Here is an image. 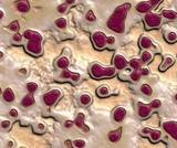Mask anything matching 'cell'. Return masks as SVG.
Returning <instances> with one entry per match:
<instances>
[{
  "label": "cell",
  "mask_w": 177,
  "mask_h": 148,
  "mask_svg": "<svg viewBox=\"0 0 177 148\" xmlns=\"http://www.w3.org/2000/svg\"><path fill=\"white\" fill-rule=\"evenodd\" d=\"M121 133H122L121 129L111 132L110 134H109V139H110V141H112V143H116V141H118L120 138H121Z\"/></svg>",
  "instance_id": "cell-19"
},
{
  "label": "cell",
  "mask_w": 177,
  "mask_h": 148,
  "mask_svg": "<svg viewBox=\"0 0 177 148\" xmlns=\"http://www.w3.org/2000/svg\"><path fill=\"white\" fill-rule=\"evenodd\" d=\"M130 66L134 70H138L141 67V61L137 60V59H133V60L130 61Z\"/></svg>",
  "instance_id": "cell-28"
},
{
  "label": "cell",
  "mask_w": 177,
  "mask_h": 148,
  "mask_svg": "<svg viewBox=\"0 0 177 148\" xmlns=\"http://www.w3.org/2000/svg\"><path fill=\"white\" fill-rule=\"evenodd\" d=\"M65 2H67L68 4H72L75 2V0H65Z\"/></svg>",
  "instance_id": "cell-48"
},
{
  "label": "cell",
  "mask_w": 177,
  "mask_h": 148,
  "mask_svg": "<svg viewBox=\"0 0 177 148\" xmlns=\"http://www.w3.org/2000/svg\"><path fill=\"white\" fill-rule=\"evenodd\" d=\"M174 63H175V58H174L173 55L166 54L165 56H164V61H163V63H162L161 66H159V71H161V72H164V71H166L168 67H170V66L173 65Z\"/></svg>",
  "instance_id": "cell-10"
},
{
  "label": "cell",
  "mask_w": 177,
  "mask_h": 148,
  "mask_svg": "<svg viewBox=\"0 0 177 148\" xmlns=\"http://www.w3.org/2000/svg\"><path fill=\"white\" fill-rule=\"evenodd\" d=\"M116 69L115 67H102L98 64H94L91 66V74L95 78H111L115 75Z\"/></svg>",
  "instance_id": "cell-2"
},
{
  "label": "cell",
  "mask_w": 177,
  "mask_h": 148,
  "mask_svg": "<svg viewBox=\"0 0 177 148\" xmlns=\"http://www.w3.org/2000/svg\"><path fill=\"white\" fill-rule=\"evenodd\" d=\"M9 147H12V146H13V143H12V141H9V145H8Z\"/></svg>",
  "instance_id": "cell-51"
},
{
  "label": "cell",
  "mask_w": 177,
  "mask_h": 148,
  "mask_svg": "<svg viewBox=\"0 0 177 148\" xmlns=\"http://www.w3.org/2000/svg\"><path fill=\"white\" fill-rule=\"evenodd\" d=\"M151 130H152V128H144L143 130H142V134H144V135H147V136H148V134L151 133Z\"/></svg>",
  "instance_id": "cell-45"
},
{
  "label": "cell",
  "mask_w": 177,
  "mask_h": 148,
  "mask_svg": "<svg viewBox=\"0 0 177 148\" xmlns=\"http://www.w3.org/2000/svg\"><path fill=\"white\" fill-rule=\"evenodd\" d=\"M80 102H81L82 105L87 106L92 102V97H91V95H89V94H83V95H81V97H80Z\"/></svg>",
  "instance_id": "cell-25"
},
{
  "label": "cell",
  "mask_w": 177,
  "mask_h": 148,
  "mask_svg": "<svg viewBox=\"0 0 177 148\" xmlns=\"http://www.w3.org/2000/svg\"><path fill=\"white\" fill-rule=\"evenodd\" d=\"M152 8H153V6H152V4L148 2V1L140 2V4H137V6H136V10H137L138 12H141V13H147V12L151 11Z\"/></svg>",
  "instance_id": "cell-12"
},
{
  "label": "cell",
  "mask_w": 177,
  "mask_h": 148,
  "mask_svg": "<svg viewBox=\"0 0 177 148\" xmlns=\"http://www.w3.org/2000/svg\"><path fill=\"white\" fill-rule=\"evenodd\" d=\"M92 40L96 49L101 50L105 47L106 44V35L103 32H95L94 34L92 35Z\"/></svg>",
  "instance_id": "cell-4"
},
{
  "label": "cell",
  "mask_w": 177,
  "mask_h": 148,
  "mask_svg": "<svg viewBox=\"0 0 177 148\" xmlns=\"http://www.w3.org/2000/svg\"><path fill=\"white\" fill-rule=\"evenodd\" d=\"M87 21H91V22H93V21L96 20V17H95L94 12L92 11V10H90V11L87 13Z\"/></svg>",
  "instance_id": "cell-32"
},
{
  "label": "cell",
  "mask_w": 177,
  "mask_h": 148,
  "mask_svg": "<svg viewBox=\"0 0 177 148\" xmlns=\"http://www.w3.org/2000/svg\"><path fill=\"white\" fill-rule=\"evenodd\" d=\"M17 9L20 12H28L30 10V6H29V4H28L26 0H22V1H19L17 4Z\"/></svg>",
  "instance_id": "cell-21"
},
{
  "label": "cell",
  "mask_w": 177,
  "mask_h": 148,
  "mask_svg": "<svg viewBox=\"0 0 177 148\" xmlns=\"http://www.w3.org/2000/svg\"><path fill=\"white\" fill-rule=\"evenodd\" d=\"M74 123H75V125H76L78 127L82 128L83 125H84V114H83V113L78 114V116H76V118H75Z\"/></svg>",
  "instance_id": "cell-27"
},
{
  "label": "cell",
  "mask_w": 177,
  "mask_h": 148,
  "mask_svg": "<svg viewBox=\"0 0 177 148\" xmlns=\"http://www.w3.org/2000/svg\"><path fill=\"white\" fill-rule=\"evenodd\" d=\"M65 10H67V4H61V6L58 7V11L61 12V13L65 12Z\"/></svg>",
  "instance_id": "cell-41"
},
{
  "label": "cell",
  "mask_w": 177,
  "mask_h": 148,
  "mask_svg": "<svg viewBox=\"0 0 177 148\" xmlns=\"http://www.w3.org/2000/svg\"><path fill=\"white\" fill-rule=\"evenodd\" d=\"M0 94H1V90H0Z\"/></svg>",
  "instance_id": "cell-53"
},
{
  "label": "cell",
  "mask_w": 177,
  "mask_h": 148,
  "mask_svg": "<svg viewBox=\"0 0 177 148\" xmlns=\"http://www.w3.org/2000/svg\"><path fill=\"white\" fill-rule=\"evenodd\" d=\"M140 78H141V73H138L137 71H134V72L131 73V78H132L133 81H138Z\"/></svg>",
  "instance_id": "cell-35"
},
{
  "label": "cell",
  "mask_w": 177,
  "mask_h": 148,
  "mask_svg": "<svg viewBox=\"0 0 177 148\" xmlns=\"http://www.w3.org/2000/svg\"><path fill=\"white\" fill-rule=\"evenodd\" d=\"M9 115H10L11 117H17V116H18V112H17V109H15V108L10 109V112H9Z\"/></svg>",
  "instance_id": "cell-42"
},
{
  "label": "cell",
  "mask_w": 177,
  "mask_h": 148,
  "mask_svg": "<svg viewBox=\"0 0 177 148\" xmlns=\"http://www.w3.org/2000/svg\"><path fill=\"white\" fill-rule=\"evenodd\" d=\"M72 125H73V123H72V122H70V121H68V122H65V123H64V126H65L67 128H71V127H72Z\"/></svg>",
  "instance_id": "cell-46"
},
{
  "label": "cell",
  "mask_w": 177,
  "mask_h": 148,
  "mask_svg": "<svg viewBox=\"0 0 177 148\" xmlns=\"http://www.w3.org/2000/svg\"><path fill=\"white\" fill-rule=\"evenodd\" d=\"M152 113V107L143 103H138V115L141 118H147Z\"/></svg>",
  "instance_id": "cell-9"
},
{
  "label": "cell",
  "mask_w": 177,
  "mask_h": 148,
  "mask_svg": "<svg viewBox=\"0 0 177 148\" xmlns=\"http://www.w3.org/2000/svg\"><path fill=\"white\" fill-rule=\"evenodd\" d=\"M21 38H22V37H21V35L20 34H18V33H16V34L13 35V40H15V41H16V42H21Z\"/></svg>",
  "instance_id": "cell-43"
},
{
  "label": "cell",
  "mask_w": 177,
  "mask_h": 148,
  "mask_svg": "<svg viewBox=\"0 0 177 148\" xmlns=\"http://www.w3.org/2000/svg\"><path fill=\"white\" fill-rule=\"evenodd\" d=\"M130 8V4H125V6H121L118 7L115 12L113 13V16L111 17L109 22H107V26L114 30V31L121 33V32L124 31V20L126 18V15H127V9Z\"/></svg>",
  "instance_id": "cell-1"
},
{
  "label": "cell",
  "mask_w": 177,
  "mask_h": 148,
  "mask_svg": "<svg viewBox=\"0 0 177 148\" xmlns=\"http://www.w3.org/2000/svg\"><path fill=\"white\" fill-rule=\"evenodd\" d=\"M150 106L152 107V108H159L162 106V102L159 101V100H154V101H152V103L150 104Z\"/></svg>",
  "instance_id": "cell-33"
},
{
  "label": "cell",
  "mask_w": 177,
  "mask_h": 148,
  "mask_svg": "<svg viewBox=\"0 0 177 148\" xmlns=\"http://www.w3.org/2000/svg\"><path fill=\"white\" fill-rule=\"evenodd\" d=\"M72 72H70V71H63L62 72V78H71V76H72Z\"/></svg>",
  "instance_id": "cell-39"
},
{
  "label": "cell",
  "mask_w": 177,
  "mask_h": 148,
  "mask_svg": "<svg viewBox=\"0 0 177 148\" xmlns=\"http://www.w3.org/2000/svg\"><path fill=\"white\" fill-rule=\"evenodd\" d=\"M113 64H114V67L116 70H123L129 65V61L123 55L118 54L115 55L114 59H113Z\"/></svg>",
  "instance_id": "cell-8"
},
{
  "label": "cell",
  "mask_w": 177,
  "mask_h": 148,
  "mask_svg": "<svg viewBox=\"0 0 177 148\" xmlns=\"http://www.w3.org/2000/svg\"><path fill=\"white\" fill-rule=\"evenodd\" d=\"M144 21L148 29H155L162 24V16L157 13H154V12H150L145 16Z\"/></svg>",
  "instance_id": "cell-3"
},
{
  "label": "cell",
  "mask_w": 177,
  "mask_h": 148,
  "mask_svg": "<svg viewBox=\"0 0 177 148\" xmlns=\"http://www.w3.org/2000/svg\"><path fill=\"white\" fill-rule=\"evenodd\" d=\"M4 101L7 102H12L13 100H15V93H13V91L11 90V89H6V90L4 91Z\"/></svg>",
  "instance_id": "cell-22"
},
{
  "label": "cell",
  "mask_w": 177,
  "mask_h": 148,
  "mask_svg": "<svg viewBox=\"0 0 177 148\" xmlns=\"http://www.w3.org/2000/svg\"><path fill=\"white\" fill-rule=\"evenodd\" d=\"M2 17H4V12H2V11H1V10H0V19H1Z\"/></svg>",
  "instance_id": "cell-50"
},
{
  "label": "cell",
  "mask_w": 177,
  "mask_h": 148,
  "mask_svg": "<svg viewBox=\"0 0 177 148\" xmlns=\"http://www.w3.org/2000/svg\"><path fill=\"white\" fill-rule=\"evenodd\" d=\"M38 129L37 128H35V133H38V134H40V133H43L44 132V125L43 124H39L38 126Z\"/></svg>",
  "instance_id": "cell-37"
},
{
  "label": "cell",
  "mask_w": 177,
  "mask_h": 148,
  "mask_svg": "<svg viewBox=\"0 0 177 148\" xmlns=\"http://www.w3.org/2000/svg\"><path fill=\"white\" fill-rule=\"evenodd\" d=\"M140 73H141V75H145L146 76V75H148V74L151 73V71H150V69H147V67H142Z\"/></svg>",
  "instance_id": "cell-40"
},
{
  "label": "cell",
  "mask_w": 177,
  "mask_h": 148,
  "mask_svg": "<svg viewBox=\"0 0 177 148\" xmlns=\"http://www.w3.org/2000/svg\"><path fill=\"white\" fill-rule=\"evenodd\" d=\"M55 26L61 28V29H64V28L67 27V20L64 19V18H59V19L55 20Z\"/></svg>",
  "instance_id": "cell-29"
},
{
  "label": "cell",
  "mask_w": 177,
  "mask_h": 148,
  "mask_svg": "<svg viewBox=\"0 0 177 148\" xmlns=\"http://www.w3.org/2000/svg\"><path fill=\"white\" fill-rule=\"evenodd\" d=\"M60 95H61V93H60V91H51V92H49V93H46L43 96V101L44 103L47 104V105H53L55 102L58 101V98L60 97Z\"/></svg>",
  "instance_id": "cell-5"
},
{
  "label": "cell",
  "mask_w": 177,
  "mask_h": 148,
  "mask_svg": "<svg viewBox=\"0 0 177 148\" xmlns=\"http://www.w3.org/2000/svg\"><path fill=\"white\" fill-rule=\"evenodd\" d=\"M106 43L107 44H110V45H112V44H114L115 43V38L114 37H106Z\"/></svg>",
  "instance_id": "cell-38"
},
{
  "label": "cell",
  "mask_w": 177,
  "mask_h": 148,
  "mask_svg": "<svg viewBox=\"0 0 177 148\" xmlns=\"http://www.w3.org/2000/svg\"><path fill=\"white\" fill-rule=\"evenodd\" d=\"M27 90L28 92H30V93H32V92H35V91L38 90V85H37V83H28L27 84Z\"/></svg>",
  "instance_id": "cell-30"
},
{
  "label": "cell",
  "mask_w": 177,
  "mask_h": 148,
  "mask_svg": "<svg viewBox=\"0 0 177 148\" xmlns=\"http://www.w3.org/2000/svg\"><path fill=\"white\" fill-rule=\"evenodd\" d=\"M163 127L170 136L177 140V123L176 122H165L163 123Z\"/></svg>",
  "instance_id": "cell-7"
},
{
  "label": "cell",
  "mask_w": 177,
  "mask_h": 148,
  "mask_svg": "<svg viewBox=\"0 0 177 148\" xmlns=\"http://www.w3.org/2000/svg\"><path fill=\"white\" fill-rule=\"evenodd\" d=\"M176 100H177V95H176Z\"/></svg>",
  "instance_id": "cell-54"
},
{
  "label": "cell",
  "mask_w": 177,
  "mask_h": 148,
  "mask_svg": "<svg viewBox=\"0 0 177 148\" xmlns=\"http://www.w3.org/2000/svg\"><path fill=\"white\" fill-rule=\"evenodd\" d=\"M19 72H20L21 74H26V73H27V70H26V69H21V70H20Z\"/></svg>",
  "instance_id": "cell-49"
},
{
  "label": "cell",
  "mask_w": 177,
  "mask_h": 148,
  "mask_svg": "<svg viewBox=\"0 0 177 148\" xmlns=\"http://www.w3.org/2000/svg\"><path fill=\"white\" fill-rule=\"evenodd\" d=\"M152 45H153V41H152V39L148 38V37L144 35V37H142L141 39H140V47H141L142 49H148V48H151Z\"/></svg>",
  "instance_id": "cell-13"
},
{
  "label": "cell",
  "mask_w": 177,
  "mask_h": 148,
  "mask_svg": "<svg viewBox=\"0 0 177 148\" xmlns=\"http://www.w3.org/2000/svg\"><path fill=\"white\" fill-rule=\"evenodd\" d=\"M125 116H126V109L124 107H118L114 111V113H113V118L118 123H121L125 118Z\"/></svg>",
  "instance_id": "cell-11"
},
{
  "label": "cell",
  "mask_w": 177,
  "mask_h": 148,
  "mask_svg": "<svg viewBox=\"0 0 177 148\" xmlns=\"http://www.w3.org/2000/svg\"><path fill=\"white\" fill-rule=\"evenodd\" d=\"M141 60H142V62H144V63L151 62V61L153 60V53H152V52H150V51H147L145 49V50L142 52Z\"/></svg>",
  "instance_id": "cell-18"
},
{
  "label": "cell",
  "mask_w": 177,
  "mask_h": 148,
  "mask_svg": "<svg viewBox=\"0 0 177 148\" xmlns=\"http://www.w3.org/2000/svg\"><path fill=\"white\" fill-rule=\"evenodd\" d=\"M165 40L168 43L177 42V32L175 30H168L165 33Z\"/></svg>",
  "instance_id": "cell-14"
},
{
  "label": "cell",
  "mask_w": 177,
  "mask_h": 148,
  "mask_svg": "<svg viewBox=\"0 0 177 148\" xmlns=\"http://www.w3.org/2000/svg\"><path fill=\"white\" fill-rule=\"evenodd\" d=\"M148 137H150L152 143H157L158 140L162 138V133L157 129H152L151 133L148 134Z\"/></svg>",
  "instance_id": "cell-16"
},
{
  "label": "cell",
  "mask_w": 177,
  "mask_h": 148,
  "mask_svg": "<svg viewBox=\"0 0 177 148\" xmlns=\"http://www.w3.org/2000/svg\"><path fill=\"white\" fill-rule=\"evenodd\" d=\"M162 16L167 20H175L177 18V12L172 10V9H165L162 11Z\"/></svg>",
  "instance_id": "cell-15"
},
{
  "label": "cell",
  "mask_w": 177,
  "mask_h": 148,
  "mask_svg": "<svg viewBox=\"0 0 177 148\" xmlns=\"http://www.w3.org/2000/svg\"><path fill=\"white\" fill-rule=\"evenodd\" d=\"M72 144H73L74 147L81 148V147H84V146H85V141H84L83 139H76V140H74Z\"/></svg>",
  "instance_id": "cell-31"
},
{
  "label": "cell",
  "mask_w": 177,
  "mask_h": 148,
  "mask_svg": "<svg viewBox=\"0 0 177 148\" xmlns=\"http://www.w3.org/2000/svg\"><path fill=\"white\" fill-rule=\"evenodd\" d=\"M57 65H58V67H60V69H65V67H68V65H69V60H68L67 58L62 56V58H60L59 60H58Z\"/></svg>",
  "instance_id": "cell-26"
},
{
  "label": "cell",
  "mask_w": 177,
  "mask_h": 148,
  "mask_svg": "<svg viewBox=\"0 0 177 148\" xmlns=\"http://www.w3.org/2000/svg\"><path fill=\"white\" fill-rule=\"evenodd\" d=\"M8 28L10 30H12V31H18L19 30V23L17 21H13V22H11V23L9 24Z\"/></svg>",
  "instance_id": "cell-34"
},
{
  "label": "cell",
  "mask_w": 177,
  "mask_h": 148,
  "mask_svg": "<svg viewBox=\"0 0 177 148\" xmlns=\"http://www.w3.org/2000/svg\"><path fill=\"white\" fill-rule=\"evenodd\" d=\"M40 43H41V41H39V40H29V42L27 44V51L33 55L40 54L41 53Z\"/></svg>",
  "instance_id": "cell-6"
},
{
  "label": "cell",
  "mask_w": 177,
  "mask_h": 148,
  "mask_svg": "<svg viewBox=\"0 0 177 148\" xmlns=\"http://www.w3.org/2000/svg\"><path fill=\"white\" fill-rule=\"evenodd\" d=\"M64 145H65V147H72V146H73L72 143H71V140H65V141H64Z\"/></svg>",
  "instance_id": "cell-47"
},
{
  "label": "cell",
  "mask_w": 177,
  "mask_h": 148,
  "mask_svg": "<svg viewBox=\"0 0 177 148\" xmlns=\"http://www.w3.org/2000/svg\"><path fill=\"white\" fill-rule=\"evenodd\" d=\"M10 125H11V123H10V121H4L1 122V127L4 129H8L9 127H10Z\"/></svg>",
  "instance_id": "cell-36"
},
{
  "label": "cell",
  "mask_w": 177,
  "mask_h": 148,
  "mask_svg": "<svg viewBox=\"0 0 177 148\" xmlns=\"http://www.w3.org/2000/svg\"><path fill=\"white\" fill-rule=\"evenodd\" d=\"M21 104L24 106V107H29V106H31L35 104V97L32 96V95H27V96H24L22 102H21Z\"/></svg>",
  "instance_id": "cell-23"
},
{
  "label": "cell",
  "mask_w": 177,
  "mask_h": 148,
  "mask_svg": "<svg viewBox=\"0 0 177 148\" xmlns=\"http://www.w3.org/2000/svg\"><path fill=\"white\" fill-rule=\"evenodd\" d=\"M96 94H98L100 97H106V96L110 95V89L106 85L100 86L98 89V91H96Z\"/></svg>",
  "instance_id": "cell-20"
},
{
  "label": "cell",
  "mask_w": 177,
  "mask_h": 148,
  "mask_svg": "<svg viewBox=\"0 0 177 148\" xmlns=\"http://www.w3.org/2000/svg\"><path fill=\"white\" fill-rule=\"evenodd\" d=\"M24 38H27L28 40H39V41L42 40V38H41V35L39 33L32 31V30H28V31L24 32Z\"/></svg>",
  "instance_id": "cell-17"
},
{
  "label": "cell",
  "mask_w": 177,
  "mask_h": 148,
  "mask_svg": "<svg viewBox=\"0 0 177 148\" xmlns=\"http://www.w3.org/2000/svg\"><path fill=\"white\" fill-rule=\"evenodd\" d=\"M2 56H4V53H2V52H0V59L2 58Z\"/></svg>",
  "instance_id": "cell-52"
},
{
  "label": "cell",
  "mask_w": 177,
  "mask_h": 148,
  "mask_svg": "<svg viewBox=\"0 0 177 148\" xmlns=\"http://www.w3.org/2000/svg\"><path fill=\"white\" fill-rule=\"evenodd\" d=\"M159 2H162V0H151V4H152L153 7H156Z\"/></svg>",
  "instance_id": "cell-44"
},
{
  "label": "cell",
  "mask_w": 177,
  "mask_h": 148,
  "mask_svg": "<svg viewBox=\"0 0 177 148\" xmlns=\"http://www.w3.org/2000/svg\"><path fill=\"white\" fill-rule=\"evenodd\" d=\"M141 92L144 95H146V96H151L153 94V90H152V87L148 84H143L141 86Z\"/></svg>",
  "instance_id": "cell-24"
}]
</instances>
